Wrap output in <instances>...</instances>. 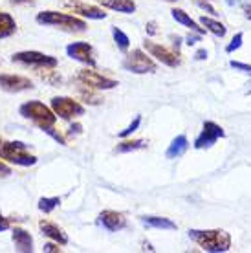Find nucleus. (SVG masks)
<instances>
[{
    "label": "nucleus",
    "mask_w": 251,
    "mask_h": 253,
    "mask_svg": "<svg viewBox=\"0 0 251 253\" xmlns=\"http://www.w3.org/2000/svg\"><path fill=\"white\" fill-rule=\"evenodd\" d=\"M35 22L46 28H55L61 30L64 33H83L86 32V20L79 19L76 15H70V13H61L53 11V9H46L35 15Z\"/></svg>",
    "instance_id": "f257e3e1"
},
{
    "label": "nucleus",
    "mask_w": 251,
    "mask_h": 253,
    "mask_svg": "<svg viewBox=\"0 0 251 253\" xmlns=\"http://www.w3.org/2000/svg\"><path fill=\"white\" fill-rule=\"evenodd\" d=\"M189 239L204 252L226 253L231 250V235L224 229H189Z\"/></svg>",
    "instance_id": "f03ea898"
},
{
    "label": "nucleus",
    "mask_w": 251,
    "mask_h": 253,
    "mask_svg": "<svg viewBox=\"0 0 251 253\" xmlns=\"http://www.w3.org/2000/svg\"><path fill=\"white\" fill-rule=\"evenodd\" d=\"M19 114L24 118V120H30L32 123L41 128V130H48L51 126H55L57 118L55 112L51 110V107H46L44 103L37 101V99H32V101H26L19 107Z\"/></svg>",
    "instance_id": "7ed1b4c3"
},
{
    "label": "nucleus",
    "mask_w": 251,
    "mask_h": 253,
    "mask_svg": "<svg viewBox=\"0 0 251 253\" xmlns=\"http://www.w3.org/2000/svg\"><path fill=\"white\" fill-rule=\"evenodd\" d=\"M0 160L17 167H33L37 164V156L30 152L28 145L22 141H6L0 139Z\"/></svg>",
    "instance_id": "20e7f679"
},
{
    "label": "nucleus",
    "mask_w": 251,
    "mask_h": 253,
    "mask_svg": "<svg viewBox=\"0 0 251 253\" xmlns=\"http://www.w3.org/2000/svg\"><path fill=\"white\" fill-rule=\"evenodd\" d=\"M13 64H20V66H28L33 70H55L59 64V59L42 51L35 50H26V51H17L11 55Z\"/></svg>",
    "instance_id": "39448f33"
},
{
    "label": "nucleus",
    "mask_w": 251,
    "mask_h": 253,
    "mask_svg": "<svg viewBox=\"0 0 251 253\" xmlns=\"http://www.w3.org/2000/svg\"><path fill=\"white\" fill-rule=\"evenodd\" d=\"M50 107L55 112L57 118H61L64 121H72L76 120V118H81L86 112V108L83 107L81 103L76 101L74 97H66V95H55V97H51Z\"/></svg>",
    "instance_id": "423d86ee"
},
{
    "label": "nucleus",
    "mask_w": 251,
    "mask_h": 253,
    "mask_svg": "<svg viewBox=\"0 0 251 253\" xmlns=\"http://www.w3.org/2000/svg\"><path fill=\"white\" fill-rule=\"evenodd\" d=\"M123 68L130 74L143 76V74H154L158 70L156 61L147 55L143 50H132L125 59H123Z\"/></svg>",
    "instance_id": "0eeeda50"
},
{
    "label": "nucleus",
    "mask_w": 251,
    "mask_h": 253,
    "mask_svg": "<svg viewBox=\"0 0 251 253\" xmlns=\"http://www.w3.org/2000/svg\"><path fill=\"white\" fill-rule=\"evenodd\" d=\"M63 7L68 9L70 13H74L76 17L84 20H105L108 17L103 7L83 2V0H64Z\"/></svg>",
    "instance_id": "6e6552de"
},
{
    "label": "nucleus",
    "mask_w": 251,
    "mask_h": 253,
    "mask_svg": "<svg viewBox=\"0 0 251 253\" xmlns=\"http://www.w3.org/2000/svg\"><path fill=\"white\" fill-rule=\"evenodd\" d=\"M76 81L83 86H88L92 90H112L118 86V81L116 79H110L107 76H101L97 72H94L92 68L86 70H79L76 76Z\"/></svg>",
    "instance_id": "1a4fd4ad"
},
{
    "label": "nucleus",
    "mask_w": 251,
    "mask_h": 253,
    "mask_svg": "<svg viewBox=\"0 0 251 253\" xmlns=\"http://www.w3.org/2000/svg\"><path fill=\"white\" fill-rule=\"evenodd\" d=\"M66 55L74 59L77 63L84 64L88 68H95L97 66V59H95L94 46L84 42V41H77V42H70L66 46Z\"/></svg>",
    "instance_id": "9d476101"
},
{
    "label": "nucleus",
    "mask_w": 251,
    "mask_h": 253,
    "mask_svg": "<svg viewBox=\"0 0 251 253\" xmlns=\"http://www.w3.org/2000/svg\"><path fill=\"white\" fill-rule=\"evenodd\" d=\"M226 136V130L218 125V123H214V121H206L204 126H202L200 134L196 136L195 147L196 151H204V149H209V147H213L220 138H224Z\"/></svg>",
    "instance_id": "9b49d317"
},
{
    "label": "nucleus",
    "mask_w": 251,
    "mask_h": 253,
    "mask_svg": "<svg viewBox=\"0 0 251 253\" xmlns=\"http://www.w3.org/2000/svg\"><path fill=\"white\" fill-rule=\"evenodd\" d=\"M143 48L151 53V57H154L158 63L165 64V66H169V68H178V66L182 64V59H180V55H178L176 51L169 50V48H165V46H162V44H156V42H152V41H145Z\"/></svg>",
    "instance_id": "f8f14e48"
},
{
    "label": "nucleus",
    "mask_w": 251,
    "mask_h": 253,
    "mask_svg": "<svg viewBox=\"0 0 251 253\" xmlns=\"http://www.w3.org/2000/svg\"><path fill=\"white\" fill-rule=\"evenodd\" d=\"M33 88H35V84L30 77L15 76V74H0V90H4V92L20 94V92H28Z\"/></svg>",
    "instance_id": "ddd939ff"
},
{
    "label": "nucleus",
    "mask_w": 251,
    "mask_h": 253,
    "mask_svg": "<svg viewBox=\"0 0 251 253\" xmlns=\"http://www.w3.org/2000/svg\"><path fill=\"white\" fill-rule=\"evenodd\" d=\"M97 224L110 233H116V231H121V229L126 228V216L123 213L107 209V211H101L97 215Z\"/></svg>",
    "instance_id": "4468645a"
},
{
    "label": "nucleus",
    "mask_w": 251,
    "mask_h": 253,
    "mask_svg": "<svg viewBox=\"0 0 251 253\" xmlns=\"http://www.w3.org/2000/svg\"><path fill=\"white\" fill-rule=\"evenodd\" d=\"M39 229H41V233H42L44 237H48L50 241L57 242L59 246H66V244L70 242L66 231H64L63 228H59L55 222H51V220H41V222H39Z\"/></svg>",
    "instance_id": "2eb2a0df"
},
{
    "label": "nucleus",
    "mask_w": 251,
    "mask_h": 253,
    "mask_svg": "<svg viewBox=\"0 0 251 253\" xmlns=\"http://www.w3.org/2000/svg\"><path fill=\"white\" fill-rule=\"evenodd\" d=\"M11 241L20 253H33V237L24 228H11Z\"/></svg>",
    "instance_id": "dca6fc26"
},
{
    "label": "nucleus",
    "mask_w": 251,
    "mask_h": 253,
    "mask_svg": "<svg viewBox=\"0 0 251 253\" xmlns=\"http://www.w3.org/2000/svg\"><path fill=\"white\" fill-rule=\"evenodd\" d=\"M101 7H107L112 11L123 13V15H132V13L138 9L134 0H97Z\"/></svg>",
    "instance_id": "f3484780"
},
{
    "label": "nucleus",
    "mask_w": 251,
    "mask_h": 253,
    "mask_svg": "<svg viewBox=\"0 0 251 253\" xmlns=\"http://www.w3.org/2000/svg\"><path fill=\"white\" fill-rule=\"evenodd\" d=\"M189 151V139L185 134H180V136H176L172 141H170V145L167 147V151H165V158L169 160H176L183 156L185 152Z\"/></svg>",
    "instance_id": "a211bd4d"
},
{
    "label": "nucleus",
    "mask_w": 251,
    "mask_h": 253,
    "mask_svg": "<svg viewBox=\"0 0 251 253\" xmlns=\"http://www.w3.org/2000/svg\"><path fill=\"white\" fill-rule=\"evenodd\" d=\"M141 224H145L147 228H154V229H167V231H174L178 229L176 222H172L167 216H154V215H143L139 216Z\"/></svg>",
    "instance_id": "6ab92c4d"
},
{
    "label": "nucleus",
    "mask_w": 251,
    "mask_h": 253,
    "mask_svg": "<svg viewBox=\"0 0 251 253\" xmlns=\"http://www.w3.org/2000/svg\"><path fill=\"white\" fill-rule=\"evenodd\" d=\"M170 15H172V19H174L176 22L183 24L185 28H189L191 32L198 33V35H204V33H206V28H202V26L198 24L195 19H191V15H189V13H185L183 9H180V7L170 9Z\"/></svg>",
    "instance_id": "aec40b11"
},
{
    "label": "nucleus",
    "mask_w": 251,
    "mask_h": 253,
    "mask_svg": "<svg viewBox=\"0 0 251 253\" xmlns=\"http://www.w3.org/2000/svg\"><path fill=\"white\" fill-rule=\"evenodd\" d=\"M17 32V20L13 19L11 13L0 11V41L9 39Z\"/></svg>",
    "instance_id": "412c9836"
},
{
    "label": "nucleus",
    "mask_w": 251,
    "mask_h": 253,
    "mask_svg": "<svg viewBox=\"0 0 251 253\" xmlns=\"http://www.w3.org/2000/svg\"><path fill=\"white\" fill-rule=\"evenodd\" d=\"M200 24L206 28V32L209 33H213L214 37H226V33H227V28L220 20L213 19V17H206V15H202L200 17Z\"/></svg>",
    "instance_id": "4be33fe9"
},
{
    "label": "nucleus",
    "mask_w": 251,
    "mask_h": 253,
    "mask_svg": "<svg viewBox=\"0 0 251 253\" xmlns=\"http://www.w3.org/2000/svg\"><path fill=\"white\" fill-rule=\"evenodd\" d=\"M147 147V141L145 139H126L123 138L121 143H118L116 147V152H120V154H125V152H134V151H141Z\"/></svg>",
    "instance_id": "5701e85b"
},
{
    "label": "nucleus",
    "mask_w": 251,
    "mask_h": 253,
    "mask_svg": "<svg viewBox=\"0 0 251 253\" xmlns=\"http://www.w3.org/2000/svg\"><path fill=\"white\" fill-rule=\"evenodd\" d=\"M112 37H114V42L118 44V48H120L121 51H128V48H130V39H128V35H126L123 30H120L118 26H112Z\"/></svg>",
    "instance_id": "b1692460"
},
{
    "label": "nucleus",
    "mask_w": 251,
    "mask_h": 253,
    "mask_svg": "<svg viewBox=\"0 0 251 253\" xmlns=\"http://www.w3.org/2000/svg\"><path fill=\"white\" fill-rule=\"evenodd\" d=\"M59 204H61V198L59 196H42V198H39V204L37 208L39 211H42V213H51L55 208H59Z\"/></svg>",
    "instance_id": "393cba45"
},
{
    "label": "nucleus",
    "mask_w": 251,
    "mask_h": 253,
    "mask_svg": "<svg viewBox=\"0 0 251 253\" xmlns=\"http://www.w3.org/2000/svg\"><path fill=\"white\" fill-rule=\"evenodd\" d=\"M95 92H97V90H92V88H88V86H83V84H81V88H79L81 99L84 103H88V105H101V103H103V99H101Z\"/></svg>",
    "instance_id": "a878e982"
},
{
    "label": "nucleus",
    "mask_w": 251,
    "mask_h": 253,
    "mask_svg": "<svg viewBox=\"0 0 251 253\" xmlns=\"http://www.w3.org/2000/svg\"><path fill=\"white\" fill-rule=\"evenodd\" d=\"M139 125H141V116H136L130 125L126 126L125 130H121V132H120V138L123 139V138H128V136H132V132H136V130L139 128Z\"/></svg>",
    "instance_id": "bb28decb"
},
{
    "label": "nucleus",
    "mask_w": 251,
    "mask_h": 253,
    "mask_svg": "<svg viewBox=\"0 0 251 253\" xmlns=\"http://www.w3.org/2000/svg\"><path fill=\"white\" fill-rule=\"evenodd\" d=\"M242 41H244V33H237L235 37L231 39V42L226 46V51L227 53H233V51H237L242 46Z\"/></svg>",
    "instance_id": "cd10ccee"
},
{
    "label": "nucleus",
    "mask_w": 251,
    "mask_h": 253,
    "mask_svg": "<svg viewBox=\"0 0 251 253\" xmlns=\"http://www.w3.org/2000/svg\"><path fill=\"white\" fill-rule=\"evenodd\" d=\"M11 226H13L11 216H6L0 213V233H2V231H7V229H11Z\"/></svg>",
    "instance_id": "c85d7f7f"
},
{
    "label": "nucleus",
    "mask_w": 251,
    "mask_h": 253,
    "mask_svg": "<svg viewBox=\"0 0 251 253\" xmlns=\"http://www.w3.org/2000/svg\"><path fill=\"white\" fill-rule=\"evenodd\" d=\"M229 66L235 70H242V72H246V74H251V64H244V63H239V61H231L229 63Z\"/></svg>",
    "instance_id": "c756f323"
},
{
    "label": "nucleus",
    "mask_w": 251,
    "mask_h": 253,
    "mask_svg": "<svg viewBox=\"0 0 251 253\" xmlns=\"http://www.w3.org/2000/svg\"><path fill=\"white\" fill-rule=\"evenodd\" d=\"M42 252L44 253H59L61 252V248H59V244L57 242H48V244H44V248H42Z\"/></svg>",
    "instance_id": "7c9ffc66"
},
{
    "label": "nucleus",
    "mask_w": 251,
    "mask_h": 253,
    "mask_svg": "<svg viewBox=\"0 0 251 253\" xmlns=\"http://www.w3.org/2000/svg\"><path fill=\"white\" fill-rule=\"evenodd\" d=\"M196 4H198L202 9H206L208 13H211V15H216V9H214L211 4H209V0H196Z\"/></svg>",
    "instance_id": "2f4dec72"
},
{
    "label": "nucleus",
    "mask_w": 251,
    "mask_h": 253,
    "mask_svg": "<svg viewBox=\"0 0 251 253\" xmlns=\"http://www.w3.org/2000/svg\"><path fill=\"white\" fill-rule=\"evenodd\" d=\"M11 172H13L11 167H9L6 162H2V160H0V178H7Z\"/></svg>",
    "instance_id": "473e14b6"
},
{
    "label": "nucleus",
    "mask_w": 251,
    "mask_h": 253,
    "mask_svg": "<svg viewBox=\"0 0 251 253\" xmlns=\"http://www.w3.org/2000/svg\"><path fill=\"white\" fill-rule=\"evenodd\" d=\"M13 6H35L37 0H9Z\"/></svg>",
    "instance_id": "72a5a7b5"
},
{
    "label": "nucleus",
    "mask_w": 251,
    "mask_h": 253,
    "mask_svg": "<svg viewBox=\"0 0 251 253\" xmlns=\"http://www.w3.org/2000/svg\"><path fill=\"white\" fill-rule=\"evenodd\" d=\"M195 59L196 61H206V59H208V50H206V48H200V50L195 53Z\"/></svg>",
    "instance_id": "f704fd0d"
},
{
    "label": "nucleus",
    "mask_w": 251,
    "mask_h": 253,
    "mask_svg": "<svg viewBox=\"0 0 251 253\" xmlns=\"http://www.w3.org/2000/svg\"><path fill=\"white\" fill-rule=\"evenodd\" d=\"M145 28H147V33H149V35H156V22H154V20H151V22H147V26H145Z\"/></svg>",
    "instance_id": "c9c22d12"
},
{
    "label": "nucleus",
    "mask_w": 251,
    "mask_h": 253,
    "mask_svg": "<svg viewBox=\"0 0 251 253\" xmlns=\"http://www.w3.org/2000/svg\"><path fill=\"white\" fill-rule=\"evenodd\" d=\"M81 130H83V126L79 125V123H76V125L70 126V132L68 134H81Z\"/></svg>",
    "instance_id": "e433bc0d"
},
{
    "label": "nucleus",
    "mask_w": 251,
    "mask_h": 253,
    "mask_svg": "<svg viewBox=\"0 0 251 253\" xmlns=\"http://www.w3.org/2000/svg\"><path fill=\"white\" fill-rule=\"evenodd\" d=\"M198 41H200V35H198V37H191V35H189V37H187V44L193 46V44H196Z\"/></svg>",
    "instance_id": "4c0bfd02"
},
{
    "label": "nucleus",
    "mask_w": 251,
    "mask_h": 253,
    "mask_svg": "<svg viewBox=\"0 0 251 253\" xmlns=\"http://www.w3.org/2000/svg\"><path fill=\"white\" fill-rule=\"evenodd\" d=\"M244 13H246V19L251 20V4L250 6H244Z\"/></svg>",
    "instance_id": "58836bf2"
},
{
    "label": "nucleus",
    "mask_w": 251,
    "mask_h": 253,
    "mask_svg": "<svg viewBox=\"0 0 251 253\" xmlns=\"http://www.w3.org/2000/svg\"><path fill=\"white\" fill-rule=\"evenodd\" d=\"M167 2H176V0H167Z\"/></svg>",
    "instance_id": "ea45409f"
},
{
    "label": "nucleus",
    "mask_w": 251,
    "mask_h": 253,
    "mask_svg": "<svg viewBox=\"0 0 251 253\" xmlns=\"http://www.w3.org/2000/svg\"><path fill=\"white\" fill-rule=\"evenodd\" d=\"M0 66H2V59H0Z\"/></svg>",
    "instance_id": "a19ab883"
},
{
    "label": "nucleus",
    "mask_w": 251,
    "mask_h": 253,
    "mask_svg": "<svg viewBox=\"0 0 251 253\" xmlns=\"http://www.w3.org/2000/svg\"><path fill=\"white\" fill-rule=\"evenodd\" d=\"M209 2H211V0H209Z\"/></svg>",
    "instance_id": "79ce46f5"
},
{
    "label": "nucleus",
    "mask_w": 251,
    "mask_h": 253,
    "mask_svg": "<svg viewBox=\"0 0 251 253\" xmlns=\"http://www.w3.org/2000/svg\"><path fill=\"white\" fill-rule=\"evenodd\" d=\"M250 76H251V74H250Z\"/></svg>",
    "instance_id": "37998d69"
}]
</instances>
